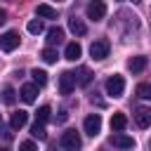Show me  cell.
Returning a JSON list of instances; mask_svg holds the SVG:
<instances>
[{
    "mask_svg": "<svg viewBox=\"0 0 151 151\" xmlns=\"http://www.w3.org/2000/svg\"><path fill=\"white\" fill-rule=\"evenodd\" d=\"M134 120H137L139 127H151V109H146V106L137 109L134 111Z\"/></svg>",
    "mask_w": 151,
    "mask_h": 151,
    "instance_id": "cell-10",
    "label": "cell"
},
{
    "mask_svg": "<svg viewBox=\"0 0 151 151\" xmlns=\"http://www.w3.org/2000/svg\"><path fill=\"white\" fill-rule=\"evenodd\" d=\"M83 130H85L90 137H97L99 130H101V116H99V113H90V116L83 120Z\"/></svg>",
    "mask_w": 151,
    "mask_h": 151,
    "instance_id": "cell-6",
    "label": "cell"
},
{
    "mask_svg": "<svg viewBox=\"0 0 151 151\" xmlns=\"http://www.w3.org/2000/svg\"><path fill=\"white\" fill-rule=\"evenodd\" d=\"M111 144L118 146V149H132V146H134V139L127 137V134H123V132H116V134L111 137Z\"/></svg>",
    "mask_w": 151,
    "mask_h": 151,
    "instance_id": "cell-9",
    "label": "cell"
},
{
    "mask_svg": "<svg viewBox=\"0 0 151 151\" xmlns=\"http://www.w3.org/2000/svg\"><path fill=\"white\" fill-rule=\"evenodd\" d=\"M40 57H42V61H45V64H57V59H59L54 47H45V50L40 52Z\"/></svg>",
    "mask_w": 151,
    "mask_h": 151,
    "instance_id": "cell-19",
    "label": "cell"
},
{
    "mask_svg": "<svg viewBox=\"0 0 151 151\" xmlns=\"http://www.w3.org/2000/svg\"><path fill=\"white\" fill-rule=\"evenodd\" d=\"M149 151H151V142H149Z\"/></svg>",
    "mask_w": 151,
    "mask_h": 151,
    "instance_id": "cell-30",
    "label": "cell"
},
{
    "mask_svg": "<svg viewBox=\"0 0 151 151\" xmlns=\"http://www.w3.org/2000/svg\"><path fill=\"white\" fill-rule=\"evenodd\" d=\"M0 151H9V149H7V146H2V149H0Z\"/></svg>",
    "mask_w": 151,
    "mask_h": 151,
    "instance_id": "cell-29",
    "label": "cell"
},
{
    "mask_svg": "<svg viewBox=\"0 0 151 151\" xmlns=\"http://www.w3.org/2000/svg\"><path fill=\"white\" fill-rule=\"evenodd\" d=\"M73 87H76V73L64 71V73L59 76V92H61V94H71Z\"/></svg>",
    "mask_w": 151,
    "mask_h": 151,
    "instance_id": "cell-7",
    "label": "cell"
},
{
    "mask_svg": "<svg viewBox=\"0 0 151 151\" xmlns=\"http://www.w3.org/2000/svg\"><path fill=\"white\" fill-rule=\"evenodd\" d=\"M76 76H78V85H83V87L90 85V80H92V73H90V68H85V66H83Z\"/></svg>",
    "mask_w": 151,
    "mask_h": 151,
    "instance_id": "cell-21",
    "label": "cell"
},
{
    "mask_svg": "<svg viewBox=\"0 0 151 151\" xmlns=\"http://www.w3.org/2000/svg\"><path fill=\"white\" fill-rule=\"evenodd\" d=\"M123 92H125V78L123 76L113 73L111 78H106V94L109 97L118 99V97H123Z\"/></svg>",
    "mask_w": 151,
    "mask_h": 151,
    "instance_id": "cell-1",
    "label": "cell"
},
{
    "mask_svg": "<svg viewBox=\"0 0 151 151\" xmlns=\"http://www.w3.org/2000/svg\"><path fill=\"white\" fill-rule=\"evenodd\" d=\"M31 76H33V83H35L38 87H42V85L47 83V73H45L42 68H33V71H31Z\"/></svg>",
    "mask_w": 151,
    "mask_h": 151,
    "instance_id": "cell-20",
    "label": "cell"
},
{
    "mask_svg": "<svg viewBox=\"0 0 151 151\" xmlns=\"http://www.w3.org/2000/svg\"><path fill=\"white\" fill-rule=\"evenodd\" d=\"M80 54H83V47H80L78 42H68V45H66V50H64V57H66L68 61H78V59H80Z\"/></svg>",
    "mask_w": 151,
    "mask_h": 151,
    "instance_id": "cell-15",
    "label": "cell"
},
{
    "mask_svg": "<svg viewBox=\"0 0 151 151\" xmlns=\"http://www.w3.org/2000/svg\"><path fill=\"white\" fill-rule=\"evenodd\" d=\"M80 146H83V139L76 130H66L61 134V149L64 151H80Z\"/></svg>",
    "mask_w": 151,
    "mask_h": 151,
    "instance_id": "cell-2",
    "label": "cell"
},
{
    "mask_svg": "<svg viewBox=\"0 0 151 151\" xmlns=\"http://www.w3.org/2000/svg\"><path fill=\"white\" fill-rule=\"evenodd\" d=\"M109 50H111V45H109V40H94L92 45H90V57L94 59V61H101V59H106L109 57Z\"/></svg>",
    "mask_w": 151,
    "mask_h": 151,
    "instance_id": "cell-4",
    "label": "cell"
},
{
    "mask_svg": "<svg viewBox=\"0 0 151 151\" xmlns=\"http://www.w3.org/2000/svg\"><path fill=\"white\" fill-rule=\"evenodd\" d=\"M31 134H33L35 139H40V142H42V139H47V132H45L42 123H38V120L33 123V127H31Z\"/></svg>",
    "mask_w": 151,
    "mask_h": 151,
    "instance_id": "cell-22",
    "label": "cell"
},
{
    "mask_svg": "<svg viewBox=\"0 0 151 151\" xmlns=\"http://www.w3.org/2000/svg\"><path fill=\"white\" fill-rule=\"evenodd\" d=\"M61 40H64V28L61 26H52L47 31V45L52 47V45H59Z\"/></svg>",
    "mask_w": 151,
    "mask_h": 151,
    "instance_id": "cell-14",
    "label": "cell"
},
{
    "mask_svg": "<svg viewBox=\"0 0 151 151\" xmlns=\"http://www.w3.org/2000/svg\"><path fill=\"white\" fill-rule=\"evenodd\" d=\"M19 42H21V38H19L17 31H7V33L0 35V50L2 52H14L19 47Z\"/></svg>",
    "mask_w": 151,
    "mask_h": 151,
    "instance_id": "cell-5",
    "label": "cell"
},
{
    "mask_svg": "<svg viewBox=\"0 0 151 151\" xmlns=\"http://www.w3.org/2000/svg\"><path fill=\"white\" fill-rule=\"evenodd\" d=\"M57 2H59V0H57Z\"/></svg>",
    "mask_w": 151,
    "mask_h": 151,
    "instance_id": "cell-31",
    "label": "cell"
},
{
    "mask_svg": "<svg viewBox=\"0 0 151 151\" xmlns=\"http://www.w3.org/2000/svg\"><path fill=\"white\" fill-rule=\"evenodd\" d=\"M68 31H71L73 35L83 38V35L87 33V26L83 24V19H78V17H71V19H68Z\"/></svg>",
    "mask_w": 151,
    "mask_h": 151,
    "instance_id": "cell-11",
    "label": "cell"
},
{
    "mask_svg": "<svg viewBox=\"0 0 151 151\" xmlns=\"http://www.w3.org/2000/svg\"><path fill=\"white\" fill-rule=\"evenodd\" d=\"M125 125H127V116L125 113H113L111 116V130L113 132H123Z\"/></svg>",
    "mask_w": 151,
    "mask_h": 151,
    "instance_id": "cell-16",
    "label": "cell"
},
{
    "mask_svg": "<svg viewBox=\"0 0 151 151\" xmlns=\"http://www.w3.org/2000/svg\"><path fill=\"white\" fill-rule=\"evenodd\" d=\"M26 123H28V113H26V111H21V109H19V111H14V113H12V118H9V127H12V130H21Z\"/></svg>",
    "mask_w": 151,
    "mask_h": 151,
    "instance_id": "cell-8",
    "label": "cell"
},
{
    "mask_svg": "<svg viewBox=\"0 0 151 151\" xmlns=\"http://www.w3.org/2000/svg\"><path fill=\"white\" fill-rule=\"evenodd\" d=\"M2 130H5V125H2V118H0V132H2Z\"/></svg>",
    "mask_w": 151,
    "mask_h": 151,
    "instance_id": "cell-28",
    "label": "cell"
},
{
    "mask_svg": "<svg viewBox=\"0 0 151 151\" xmlns=\"http://www.w3.org/2000/svg\"><path fill=\"white\" fill-rule=\"evenodd\" d=\"M5 21H7V12H5V9H0V26H2Z\"/></svg>",
    "mask_w": 151,
    "mask_h": 151,
    "instance_id": "cell-27",
    "label": "cell"
},
{
    "mask_svg": "<svg viewBox=\"0 0 151 151\" xmlns=\"http://www.w3.org/2000/svg\"><path fill=\"white\" fill-rule=\"evenodd\" d=\"M85 14H87V19H92V21H101V19L106 17V2H104V0H92V2L87 5Z\"/></svg>",
    "mask_w": 151,
    "mask_h": 151,
    "instance_id": "cell-3",
    "label": "cell"
},
{
    "mask_svg": "<svg viewBox=\"0 0 151 151\" xmlns=\"http://www.w3.org/2000/svg\"><path fill=\"white\" fill-rule=\"evenodd\" d=\"M19 151H38V146H35V142L26 139V142H21V144H19Z\"/></svg>",
    "mask_w": 151,
    "mask_h": 151,
    "instance_id": "cell-26",
    "label": "cell"
},
{
    "mask_svg": "<svg viewBox=\"0 0 151 151\" xmlns=\"http://www.w3.org/2000/svg\"><path fill=\"white\" fill-rule=\"evenodd\" d=\"M26 28H28V33H33V35H38V33H42V21L40 19H31L28 24H26Z\"/></svg>",
    "mask_w": 151,
    "mask_h": 151,
    "instance_id": "cell-23",
    "label": "cell"
},
{
    "mask_svg": "<svg viewBox=\"0 0 151 151\" xmlns=\"http://www.w3.org/2000/svg\"><path fill=\"white\" fill-rule=\"evenodd\" d=\"M35 94H38V85H35V83L24 85V87H21V92H19V97H21L26 104H33V101H35Z\"/></svg>",
    "mask_w": 151,
    "mask_h": 151,
    "instance_id": "cell-12",
    "label": "cell"
},
{
    "mask_svg": "<svg viewBox=\"0 0 151 151\" xmlns=\"http://www.w3.org/2000/svg\"><path fill=\"white\" fill-rule=\"evenodd\" d=\"M137 97L151 99V85H149V83H139V85H137Z\"/></svg>",
    "mask_w": 151,
    "mask_h": 151,
    "instance_id": "cell-25",
    "label": "cell"
},
{
    "mask_svg": "<svg viewBox=\"0 0 151 151\" xmlns=\"http://www.w3.org/2000/svg\"><path fill=\"white\" fill-rule=\"evenodd\" d=\"M50 113H52L50 106H40V109L35 111V120H38V123H47V120H50Z\"/></svg>",
    "mask_w": 151,
    "mask_h": 151,
    "instance_id": "cell-24",
    "label": "cell"
},
{
    "mask_svg": "<svg viewBox=\"0 0 151 151\" xmlns=\"http://www.w3.org/2000/svg\"><path fill=\"white\" fill-rule=\"evenodd\" d=\"M0 99H2V104H7V106H12V104L17 101V92H14V87H9V85H5V87H2V92H0Z\"/></svg>",
    "mask_w": 151,
    "mask_h": 151,
    "instance_id": "cell-17",
    "label": "cell"
},
{
    "mask_svg": "<svg viewBox=\"0 0 151 151\" xmlns=\"http://www.w3.org/2000/svg\"><path fill=\"white\" fill-rule=\"evenodd\" d=\"M35 14L42 17V19H57V9L50 7V5H38L35 7Z\"/></svg>",
    "mask_w": 151,
    "mask_h": 151,
    "instance_id": "cell-18",
    "label": "cell"
},
{
    "mask_svg": "<svg viewBox=\"0 0 151 151\" xmlns=\"http://www.w3.org/2000/svg\"><path fill=\"white\" fill-rule=\"evenodd\" d=\"M146 64H149V59L142 57V54H137V57H132V59L127 61V68H130L132 73H142V71L146 68Z\"/></svg>",
    "mask_w": 151,
    "mask_h": 151,
    "instance_id": "cell-13",
    "label": "cell"
}]
</instances>
